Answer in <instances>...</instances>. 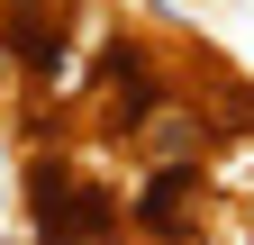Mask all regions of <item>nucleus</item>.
Returning <instances> with one entry per match:
<instances>
[{
	"instance_id": "nucleus-1",
	"label": "nucleus",
	"mask_w": 254,
	"mask_h": 245,
	"mask_svg": "<svg viewBox=\"0 0 254 245\" xmlns=\"http://www.w3.org/2000/svg\"><path fill=\"white\" fill-rule=\"evenodd\" d=\"M118 191L100 173H82V164H64V155H37L27 164V218H37V236H118Z\"/></svg>"
}]
</instances>
